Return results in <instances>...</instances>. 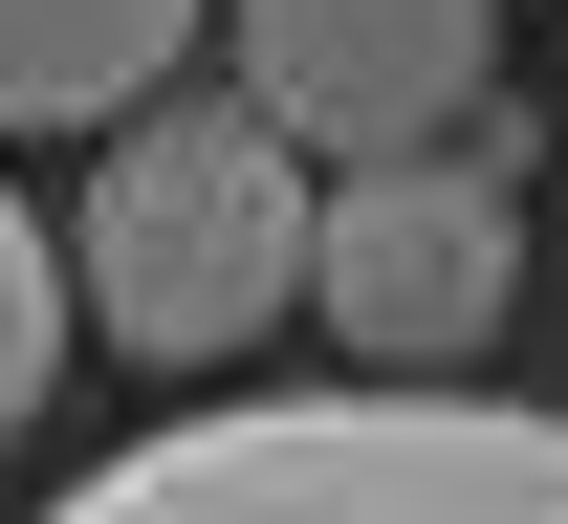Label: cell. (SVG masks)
Returning <instances> with one entry per match:
<instances>
[{
  "instance_id": "obj_1",
  "label": "cell",
  "mask_w": 568,
  "mask_h": 524,
  "mask_svg": "<svg viewBox=\"0 0 568 524\" xmlns=\"http://www.w3.org/2000/svg\"><path fill=\"white\" fill-rule=\"evenodd\" d=\"M44 524H568V415L459 372H351V393H241L175 415Z\"/></svg>"
},
{
  "instance_id": "obj_2",
  "label": "cell",
  "mask_w": 568,
  "mask_h": 524,
  "mask_svg": "<svg viewBox=\"0 0 568 524\" xmlns=\"http://www.w3.org/2000/svg\"><path fill=\"white\" fill-rule=\"evenodd\" d=\"M67 306L132 350V372H219L306 306V153L219 88V110H110L67 219Z\"/></svg>"
},
{
  "instance_id": "obj_3",
  "label": "cell",
  "mask_w": 568,
  "mask_h": 524,
  "mask_svg": "<svg viewBox=\"0 0 568 524\" xmlns=\"http://www.w3.org/2000/svg\"><path fill=\"white\" fill-rule=\"evenodd\" d=\"M306 306L351 328V372H481V328L525 306V153L437 132V153H351L306 175Z\"/></svg>"
},
{
  "instance_id": "obj_4",
  "label": "cell",
  "mask_w": 568,
  "mask_h": 524,
  "mask_svg": "<svg viewBox=\"0 0 568 524\" xmlns=\"http://www.w3.org/2000/svg\"><path fill=\"white\" fill-rule=\"evenodd\" d=\"M241 110L306 175L351 153H437L503 110V0H241Z\"/></svg>"
},
{
  "instance_id": "obj_5",
  "label": "cell",
  "mask_w": 568,
  "mask_h": 524,
  "mask_svg": "<svg viewBox=\"0 0 568 524\" xmlns=\"http://www.w3.org/2000/svg\"><path fill=\"white\" fill-rule=\"evenodd\" d=\"M219 0H0V132H110L132 88H175Z\"/></svg>"
},
{
  "instance_id": "obj_6",
  "label": "cell",
  "mask_w": 568,
  "mask_h": 524,
  "mask_svg": "<svg viewBox=\"0 0 568 524\" xmlns=\"http://www.w3.org/2000/svg\"><path fill=\"white\" fill-rule=\"evenodd\" d=\"M67 240L22 219V197H0V438H44V393H67Z\"/></svg>"
}]
</instances>
